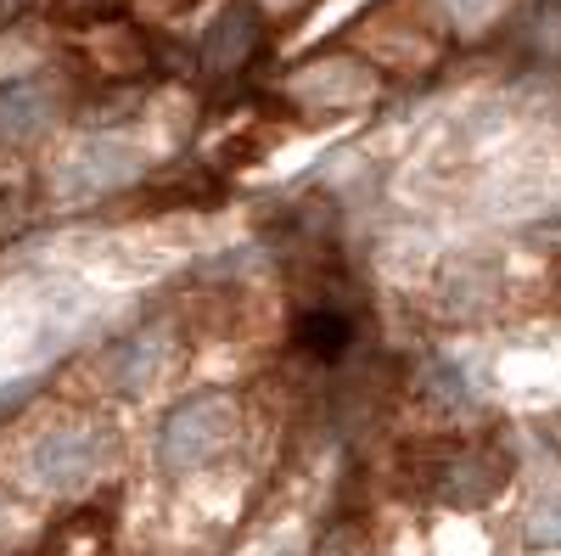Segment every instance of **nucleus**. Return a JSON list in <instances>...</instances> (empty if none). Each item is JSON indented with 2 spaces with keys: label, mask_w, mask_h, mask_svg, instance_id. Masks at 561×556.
Segmentation results:
<instances>
[{
  "label": "nucleus",
  "mask_w": 561,
  "mask_h": 556,
  "mask_svg": "<svg viewBox=\"0 0 561 556\" xmlns=\"http://www.w3.org/2000/svg\"><path fill=\"white\" fill-rule=\"evenodd\" d=\"M51 556H107V518L102 512H79L51 534Z\"/></svg>",
  "instance_id": "nucleus-10"
},
{
  "label": "nucleus",
  "mask_w": 561,
  "mask_h": 556,
  "mask_svg": "<svg viewBox=\"0 0 561 556\" xmlns=\"http://www.w3.org/2000/svg\"><path fill=\"white\" fill-rule=\"evenodd\" d=\"M337 287V270H325V287H320V298H309L304 309H298V320H293V338H298V349L304 354H314V360H343L348 349H354V309L332 293Z\"/></svg>",
  "instance_id": "nucleus-4"
},
{
  "label": "nucleus",
  "mask_w": 561,
  "mask_h": 556,
  "mask_svg": "<svg viewBox=\"0 0 561 556\" xmlns=\"http://www.w3.org/2000/svg\"><path fill=\"white\" fill-rule=\"evenodd\" d=\"M444 7H449V23H455L460 34H478V29H489V23L511 7V0H444Z\"/></svg>",
  "instance_id": "nucleus-11"
},
{
  "label": "nucleus",
  "mask_w": 561,
  "mask_h": 556,
  "mask_svg": "<svg viewBox=\"0 0 561 556\" xmlns=\"http://www.w3.org/2000/svg\"><path fill=\"white\" fill-rule=\"evenodd\" d=\"M270 7H287V0H270Z\"/></svg>",
  "instance_id": "nucleus-14"
},
{
  "label": "nucleus",
  "mask_w": 561,
  "mask_h": 556,
  "mask_svg": "<svg viewBox=\"0 0 561 556\" xmlns=\"http://www.w3.org/2000/svg\"><path fill=\"white\" fill-rule=\"evenodd\" d=\"M528 545H545V551H556V545H561V495H556V500H545L539 512L528 518Z\"/></svg>",
  "instance_id": "nucleus-12"
},
{
  "label": "nucleus",
  "mask_w": 561,
  "mask_h": 556,
  "mask_svg": "<svg viewBox=\"0 0 561 556\" xmlns=\"http://www.w3.org/2000/svg\"><path fill=\"white\" fill-rule=\"evenodd\" d=\"M237 433V399L230 394H192L185 405L169 410V422L158 433V455L169 473H197L208 461H219Z\"/></svg>",
  "instance_id": "nucleus-1"
},
{
  "label": "nucleus",
  "mask_w": 561,
  "mask_h": 556,
  "mask_svg": "<svg viewBox=\"0 0 561 556\" xmlns=\"http://www.w3.org/2000/svg\"><path fill=\"white\" fill-rule=\"evenodd\" d=\"M370 68L359 57H320L309 68L293 73V97H309V102H325V107H354L370 97Z\"/></svg>",
  "instance_id": "nucleus-6"
},
{
  "label": "nucleus",
  "mask_w": 561,
  "mask_h": 556,
  "mask_svg": "<svg viewBox=\"0 0 561 556\" xmlns=\"http://www.w3.org/2000/svg\"><path fill=\"white\" fill-rule=\"evenodd\" d=\"M259 52H264V18L248 0H237L230 12L214 18V29L203 39V68H208V79H237Z\"/></svg>",
  "instance_id": "nucleus-5"
},
{
  "label": "nucleus",
  "mask_w": 561,
  "mask_h": 556,
  "mask_svg": "<svg viewBox=\"0 0 561 556\" xmlns=\"http://www.w3.org/2000/svg\"><path fill=\"white\" fill-rule=\"evenodd\" d=\"M34 388H39V383H28V377H23V383H12V388H0V422H7V416H12V410H18V405H23Z\"/></svg>",
  "instance_id": "nucleus-13"
},
{
  "label": "nucleus",
  "mask_w": 561,
  "mask_h": 556,
  "mask_svg": "<svg viewBox=\"0 0 561 556\" xmlns=\"http://www.w3.org/2000/svg\"><path fill=\"white\" fill-rule=\"evenodd\" d=\"M158 365H163V332H147V338H129L124 349L107 354V383L135 394V388H147L158 377Z\"/></svg>",
  "instance_id": "nucleus-9"
},
{
  "label": "nucleus",
  "mask_w": 561,
  "mask_h": 556,
  "mask_svg": "<svg viewBox=\"0 0 561 556\" xmlns=\"http://www.w3.org/2000/svg\"><path fill=\"white\" fill-rule=\"evenodd\" d=\"M505 467L511 461L494 444H455V450H438L427 461V489L444 506H483L505 484Z\"/></svg>",
  "instance_id": "nucleus-3"
},
{
  "label": "nucleus",
  "mask_w": 561,
  "mask_h": 556,
  "mask_svg": "<svg viewBox=\"0 0 561 556\" xmlns=\"http://www.w3.org/2000/svg\"><path fill=\"white\" fill-rule=\"evenodd\" d=\"M129 174H135V158L113 141H96L62 169V185H73V192H107V185H124Z\"/></svg>",
  "instance_id": "nucleus-8"
},
{
  "label": "nucleus",
  "mask_w": 561,
  "mask_h": 556,
  "mask_svg": "<svg viewBox=\"0 0 561 556\" xmlns=\"http://www.w3.org/2000/svg\"><path fill=\"white\" fill-rule=\"evenodd\" d=\"M102 467H107V439L96 428H57V433H45L28 455V478L39 489H51V495L84 489Z\"/></svg>",
  "instance_id": "nucleus-2"
},
{
  "label": "nucleus",
  "mask_w": 561,
  "mask_h": 556,
  "mask_svg": "<svg viewBox=\"0 0 561 556\" xmlns=\"http://www.w3.org/2000/svg\"><path fill=\"white\" fill-rule=\"evenodd\" d=\"M51 118H57L51 84H39V79L0 84V141L7 147H23V141H34V135H45Z\"/></svg>",
  "instance_id": "nucleus-7"
}]
</instances>
